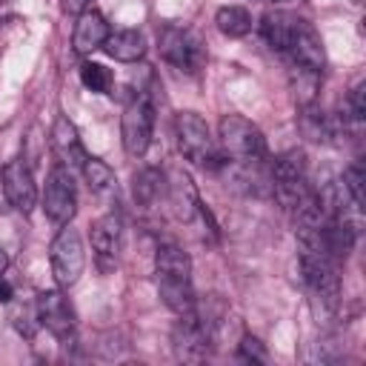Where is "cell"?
<instances>
[{
	"instance_id": "4fadbf2b",
	"label": "cell",
	"mask_w": 366,
	"mask_h": 366,
	"mask_svg": "<svg viewBox=\"0 0 366 366\" xmlns=\"http://www.w3.org/2000/svg\"><path fill=\"white\" fill-rule=\"evenodd\" d=\"M109 23L106 17L97 11V9H83L77 14V23H74V34H71V46L77 54H92L94 49H100L109 37Z\"/></svg>"
},
{
	"instance_id": "f1b7e54d",
	"label": "cell",
	"mask_w": 366,
	"mask_h": 366,
	"mask_svg": "<svg viewBox=\"0 0 366 366\" xmlns=\"http://www.w3.org/2000/svg\"><path fill=\"white\" fill-rule=\"evenodd\" d=\"M9 300H11V286L0 277V303H9Z\"/></svg>"
},
{
	"instance_id": "ac0fdd59",
	"label": "cell",
	"mask_w": 366,
	"mask_h": 366,
	"mask_svg": "<svg viewBox=\"0 0 366 366\" xmlns=\"http://www.w3.org/2000/svg\"><path fill=\"white\" fill-rule=\"evenodd\" d=\"M100 49L117 63H134L146 54V37L137 29H120V31H109Z\"/></svg>"
},
{
	"instance_id": "277c9868",
	"label": "cell",
	"mask_w": 366,
	"mask_h": 366,
	"mask_svg": "<svg viewBox=\"0 0 366 366\" xmlns=\"http://www.w3.org/2000/svg\"><path fill=\"white\" fill-rule=\"evenodd\" d=\"M152 129H154V106L149 100V94H134L120 117V137H123V149L129 157H143L149 143H152Z\"/></svg>"
},
{
	"instance_id": "f546056e",
	"label": "cell",
	"mask_w": 366,
	"mask_h": 366,
	"mask_svg": "<svg viewBox=\"0 0 366 366\" xmlns=\"http://www.w3.org/2000/svg\"><path fill=\"white\" fill-rule=\"evenodd\" d=\"M6 266H9V257H6V252L0 249V277H3V272H6Z\"/></svg>"
},
{
	"instance_id": "603a6c76",
	"label": "cell",
	"mask_w": 366,
	"mask_h": 366,
	"mask_svg": "<svg viewBox=\"0 0 366 366\" xmlns=\"http://www.w3.org/2000/svg\"><path fill=\"white\" fill-rule=\"evenodd\" d=\"M289 80H292V89H295V97L303 103H315V94L320 89V71H312V69H303V66H295L289 63Z\"/></svg>"
},
{
	"instance_id": "3957f363",
	"label": "cell",
	"mask_w": 366,
	"mask_h": 366,
	"mask_svg": "<svg viewBox=\"0 0 366 366\" xmlns=\"http://www.w3.org/2000/svg\"><path fill=\"white\" fill-rule=\"evenodd\" d=\"M157 46H160V57L169 66H174L177 71H183V74H197L203 69V63H206L203 40L186 26L166 23L157 31Z\"/></svg>"
},
{
	"instance_id": "9a60e30c",
	"label": "cell",
	"mask_w": 366,
	"mask_h": 366,
	"mask_svg": "<svg viewBox=\"0 0 366 366\" xmlns=\"http://www.w3.org/2000/svg\"><path fill=\"white\" fill-rule=\"evenodd\" d=\"M120 234H123V223L114 212L103 214L94 220L92 226V249L97 254V260L106 266V263H114L117 252H120Z\"/></svg>"
},
{
	"instance_id": "ffe728a7",
	"label": "cell",
	"mask_w": 366,
	"mask_h": 366,
	"mask_svg": "<svg viewBox=\"0 0 366 366\" xmlns=\"http://www.w3.org/2000/svg\"><path fill=\"white\" fill-rule=\"evenodd\" d=\"M157 277H192V257L177 243H160L154 252Z\"/></svg>"
},
{
	"instance_id": "4316f807",
	"label": "cell",
	"mask_w": 366,
	"mask_h": 366,
	"mask_svg": "<svg viewBox=\"0 0 366 366\" xmlns=\"http://www.w3.org/2000/svg\"><path fill=\"white\" fill-rule=\"evenodd\" d=\"M237 355H240V360H249V363H266V346L257 340V337H252V335H246L243 340H240V346H237Z\"/></svg>"
},
{
	"instance_id": "7c38bea8",
	"label": "cell",
	"mask_w": 366,
	"mask_h": 366,
	"mask_svg": "<svg viewBox=\"0 0 366 366\" xmlns=\"http://www.w3.org/2000/svg\"><path fill=\"white\" fill-rule=\"evenodd\" d=\"M300 26H303V17H297V14H292V11H283V9H274V11H266V14H263V20H260V34H263V40H266L274 51L286 54L289 46H292V40H295V34L300 31Z\"/></svg>"
},
{
	"instance_id": "7a4b0ae2",
	"label": "cell",
	"mask_w": 366,
	"mask_h": 366,
	"mask_svg": "<svg viewBox=\"0 0 366 366\" xmlns=\"http://www.w3.org/2000/svg\"><path fill=\"white\" fill-rule=\"evenodd\" d=\"M174 137H177V149L186 160H192L194 166L203 169H217L223 163L220 146L209 132V123L197 114V112H180L174 117Z\"/></svg>"
},
{
	"instance_id": "52a82bcc",
	"label": "cell",
	"mask_w": 366,
	"mask_h": 366,
	"mask_svg": "<svg viewBox=\"0 0 366 366\" xmlns=\"http://www.w3.org/2000/svg\"><path fill=\"white\" fill-rule=\"evenodd\" d=\"M163 203L172 212V217L180 223H192L200 214V194L192 174L180 166H169L163 172Z\"/></svg>"
},
{
	"instance_id": "d6986e66",
	"label": "cell",
	"mask_w": 366,
	"mask_h": 366,
	"mask_svg": "<svg viewBox=\"0 0 366 366\" xmlns=\"http://www.w3.org/2000/svg\"><path fill=\"white\" fill-rule=\"evenodd\" d=\"M163 172L154 169V166H146L134 174L132 180V194H134V203L140 209H154L160 200H163Z\"/></svg>"
},
{
	"instance_id": "7402d4cb",
	"label": "cell",
	"mask_w": 366,
	"mask_h": 366,
	"mask_svg": "<svg viewBox=\"0 0 366 366\" xmlns=\"http://www.w3.org/2000/svg\"><path fill=\"white\" fill-rule=\"evenodd\" d=\"M214 26L226 37H246L252 31V14L243 6H220L214 11Z\"/></svg>"
},
{
	"instance_id": "44dd1931",
	"label": "cell",
	"mask_w": 366,
	"mask_h": 366,
	"mask_svg": "<svg viewBox=\"0 0 366 366\" xmlns=\"http://www.w3.org/2000/svg\"><path fill=\"white\" fill-rule=\"evenodd\" d=\"M80 174L86 177L89 189H92L94 194L109 197V194H114V192H117L114 172H112V166H109L106 160H100V157H86V160H83V166H80Z\"/></svg>"
},
{
	"instance_id": "5b68a950",
	"label": "cell",
	"mask_w": 366,
	"mask_h": 366,
	"mask_svg": "<svg viewBox=\"0 0 366 366\" xmlns=\"http://www.w3.org/2000/svg\"><path fill=\"white\" fill-rule=\"evenodd\" d=\"M49 260H51V274H54L57 286H74L83 274V266H86L80 232L66 223L49 246Z\"/></svg>"
},
{
	"instance_id": "4dcf8cb0",
	"label": "cell",
	"mask_w": 366,
	"mask_h": 366,
	"mask_svg": "<svg viewBox=\"0 0 366 366\" xmlns=\"http://www.w3.org/2000/svg\"><path fill=\"white\" fill-rule=\"evenodd\" d=\"M0 3H3V0H0Z\"/></svg>"
},
{
	"instance_id": "9c48e42d",
	"label": "cell",
	"mask_w": 366,
	"mask_h": 366,
	"mask_svg": "<svg viewBox=\"0 0 366 366\" xmlns=\"http://www.w3.org/2000/svg\"><path fill=\"white\" fill-rule=\"evenodd\" d=\"M34 306H37L40 326H46L60 343H71L74 340V312H71L69 300L63 297V292H57V289L40 292L34 297Z\"/></svg>"
},
{
	"instance_id": "30bf717a",
	"label": "cell",
	"mask_w": 366,
	"mask_h": 366,
	"mask_svg": "<svg viewBox=\"0 0 366 366\" xmlns=\"http://www.w3.org/2000/svg\"><path fill=\"white\" fill-rule=\"evenodd\" d=\"M0 180H3V192H6L9 203L20 214H29L37 206V183H34V174L23 157L9 160L0 172Z\"/></svg>"
},
{
	"instance_id": "8fae6325",
	"label": "cell",
	"mask_w": 366,
	"mask_h": 366,
	"mask_svg": "<svg viewBox=\"0 0 366 366\" xmlns=\"http://www.w3.org/2000/svg\"><path fill=\"white\" fill-rule=\"evenodd\" d=\"M49 137H51V152L57 154L60 166H66L69 172H80V166H83V160H86L89 154H86V149H83V143H80V134H77L74 123H71L66 114H60V117L51 123Z\"/></svg>"
},
{
	"instance_id": "6da1fadb",
	"label": "cell",
	"mask_w": 366,
	"mask_h": 366,
	"mask_svg": "<svg viewBox=\"0 0 366 366\" xmlns=\"http://www.w3.org/2000/svg\"><path fill=\"white\" fill-rule=\"evenodd\" d=\"M220 132V154L234 163H266L269 160V146L263 132L246 120L243 114H226L217 126Z\"/></svg>"
},
{
	"instance_id": "2e32d148",
	"label": "cell",
	"mask_w": 366,
	"mask_h": 366,
	"mask_svg": "<svg viewBox=\"0 0 366 366\" xmlns=\"http://www.w3.org/2000/svg\"><path fill=\"white\" fill-rule=\"evenodd\" d=\"M297 132L312 143H332L337 137L335 117L326 114L317 103H303L297 112Z\"/></svg>"
},
{
	"instance_id": "cb8c5ba5",
	"label": "cell",
	"mask_w": 366,
	"mask_h": 366,
	"mask_svg": "<svg viewBox=\"0 0 366 366\" xmlns=\"http://www.w3.org/2000/svg\"><path fill=\"white\" fill-rule=\"evenodd\" d=\"M80 80L89 92H97V94H106L114 83V74L103 66V63H94V60H86L80 63Z\"/></svg>"
},
{
	"instance_id": "ba28073f",
	"label": "cell",
	"mask_w": 366,
	"mask_h": 366,
	"mask_svg": "<svg viewBox=\"0 0 366 366\" xmlns=\"http://www.w3.org/2000/svg\"><path fill=\"white\" fill-rule=\"evenodd\" d=\"M212 326L197 315V309L192 315H180V320L174 323V332H172V343H174V355L180 360H189V363H200L209 357V349H212Z\"/></svg>"
},
{
	"instance_id": "5bb4252c",
	"label": "cell",
	"mask_w": 366,
	"mask_h": 366,
	"mask_svg": "<svg viewBox=\"0 0 366 366\" xmlns=\"http://www.w3.org/2000/svg\"><path fill=\"white\" fill-rule=\"evenodd\" d=\"M286 57H289V63H295V66H303V69H312V71H323V66H326V51H323V40H320V34L312 29V23L303 20V26H300V31L295 34V40H292Z\"/></svg>"
},
{
	"instance_id": "83f0119b",
	"label": "cell",
	"mask_w": 366,
	"mask_h": 366,
	"mask_svg": "<svg viewBox=\"0 0 366 366\" xmlns=\"http://www.w3.org/2000/svg\"><path fill=\"white\" fill-rule=\"evenodd\" d=\"M63 3H66V9H69V11H77V14L89 6V0H63Z\"/></svg>"
},
{
	"instance_id": "484cf974",
	"label": "cell",
	"mask_w": 366,
	"mask_h": 366,
	"mask_svg": "<svg viewBox=\"0 0 366 366\" xmlns=\"http://www.w3.org/2000/svg\"><path fill=\"white\" fill-rule=\"evenodd\" d=\"M11 323H14V329H17L23 337H31V335L37 332V326H40V320H37V306H34V303L14 306V309H11Z\"/></svg>"
},
{
	"instance_id": "e0dca14e",
	"label": "cell",
	"mask_w": 366,
	"mask_h": 366,
	"mask_svg": "<svg viewBox=\"0 0 366 366\" xmlns=\"http://www.w3.org/2000/svg\"><path fill=\"white\" fill-rule=\"evenodd\" d=\"M157 292L163 297V303L180 317V315H192L197 309V295L192 286V277H157Z\"/></svg>"
},
{
	"instance_id": "d4e9b609",
	"label": "cell",
	"mask_w": 366,
	"mask_h": 366,
	"mask_svg": "<svg viewBox=\"0 0 366 366\" xmlns=\"http://www.w3.org/2000/svg\"><path fill=\"white\" fill-rule=\"evenodd\" d=\"M340 183H343V189L352 194V200H355V203H360V206L366 203V194H363L366 172H363V163H360V160L343 169V174H340Z\"/></svg>"
},
{
	"instance_id": "8992f818",
	"label": "cell",
	"mask_w": 366,
	"mask_h": 366,
	"mask_svg": "<svg viewBox=\"0 0 366 366\" xmlns=\"http://www.w3.org/2000/svg\"><path fill=\"white\" fill-rule=\"evenodd\" d=\"M43 212L54 226H66L71 223L74 212H77V189H74V177L66 166H51L46 174V189H43Z\"/></svg>"
}]
</instances>
